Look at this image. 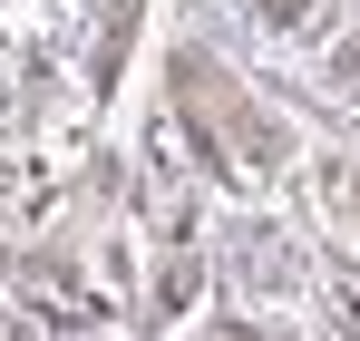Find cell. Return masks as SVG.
Listing matches in <instances>:
<instances>
[{"instance_id":"1","label":"cell","mask_w":360,"mask_h":341,"mask_svg":"<svg viewBox=\"0 0 360 341\" xmlns=\"http://www.w3.org/2000/svg\"><path fill=\"white\" fill-rule=\"evenodd\" d=\"M146 225L166 234V244L195 234V175L176 166V137H156V147H146Z\"/></svg>"},{"instance_id":"2","label":"cell","mask_w":360,"mask_h":341,"mask_svg":"<svg viewBox=\"0 0 360 341\" xmlns=\"http://www.w3.org/2000/svg\"><path fill=\"white\" fill-rule=\"evenodd\" d=\"M234 283L243 292H292L302 283V254L283 244V234H243L234 244Z\"/></svg>"},{"instance_id":"3","label":"cell","mask_w":360,"mask_h":341,"mask_svg":"<svg viewBox=\"0 0 360 341\" xmlns=\"http://www.w3.org/2000/svg\"><path fill=\"white\" fill-rule=\"evenodd\" d=\"M263 20H273V30H302V20H311V0H263Z\"/></svg>"},{"instance_id":"4","label":"cell","mask_w":360,"mask_h":341,"mask_svg":"<svg viewBox=\"0 0 360 341\" xmlns=\"http://www.w3.org/2000/svg\"><path fill=\"white\" fill-rule=\"evenodd\" d=\"M341 78H351V88H360V39H351V49H341Z\"/></svg>"}]
</instances>
